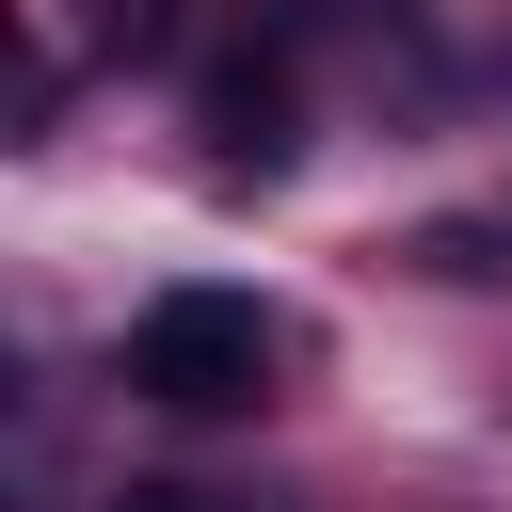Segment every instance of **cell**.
Listing matches in <instances>:
<instances>
[{
  "label": "cell",
  "instance_id": "cell-1",
  "mask_svg": "<svg viewBox=\"0 0 512 512\" xmlns=\"http://www.w3.org/2000/svg\"><path fill=\"white\" fill-rule=\"evenodd\" d=\"M272 368H288V320H272L256 288H160V304L112 336V384L160 400V416H256Z\"/></svg>",
  "mask_w": 512,
  "mask_h": 512
},
{
  "label": "cell",
  "instance_id": "cell-2",
  "mask_svg": "<svg viewBox=\"0 0 512 512\" xmlns=\"http://www.w3.org/2000/svg\"><path fill=\"white\" fill-rule=\"evenodd\" d=\"M192 128H208V176H272V160L304 144V80H288V48H224V64L192 80Z\"/></svg>",
  "mask_w": 512,
  "mask_h": 512
},
{
  "label": "cell",
  "instance_id": "cell-3",
  "mask_svg": "<svg viewBox=\"0 0 512 512\" xmlns=\"http://www.w3.org/2000/svg\"><path fill=\"white\" fill-rule=\"evenodd\" d=\"M416 256H432V272H464V288H480V272H512V192H496L480 224H416Z\"/></svg>",
  "mask_w": 512,
  "mask_h": 512
},
{
  "label": "cell",
  "instance_id": "cell-4",
  "mask_svg": "<svg viewBox=\"0 0 512 512\" xmlns=\"http://www.w3.org/2000/svg\"><path fill=\"white\" fill-rule=\"evenodd\" d=\"M112 512H224V496H192V480H144V496H112Z\"/></svg>",
  "mask_w": 512,
  "mask_h": 512
}]
</instances>
